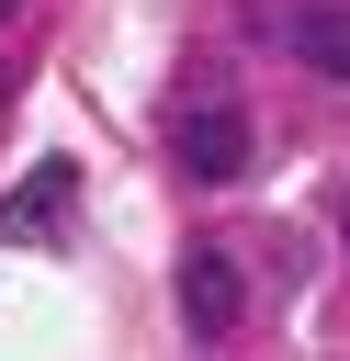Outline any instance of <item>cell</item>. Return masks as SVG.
<instances>
[{
	"instance_id": "277c9868",
	"label": "cell",
	"mask_w": 350,
	"mask_h": 361,
	"mask_svg": "<svg viewBox=\"0 0 350 361\" xmlns=\"http://www.w3.org/2000/svg\"><path fill=\"white\" fill-rule=\"evenodd\" d=\"M11 11H23V0H0V23H11Z\"/></svg>"
},
{
	"instance_id": "7a4b0ae2",
	"label": "cell",
	"mask_w": 350,
	"mask_h": 361,
	"mask_svg": "<svg viewBox=\"0 0 350 361\" xmlns=\"http://www.w3.org/2000/svg\"><path fill=\"white\" fill-rule=\"evenodd\" d=\"M271 34H282L316 79H350V0H294V11H271Z\"/></svg>"
},
{
	"instance_id": "3957f363",
	"label": "cell",
	"mask_w": 350,
	"mask_h": 361,
	"mask_svg": "<svg viewBox=\"0 0 350 361\" xmlns=\"http://www.w3.org/2000/svg\"><path fill=\"white\" fill-rule=\"evenodd\" d=\"M181 316H192V338H226L237 327V259L226 248H192L181 259Z\"/></svg>"
},
{
	"instance_id": "6da1fadb",
	"label": "cell",
	"mask_w": 350,
	"mask_h": 361,
	"mask_svg": "<svg viewBox=\"0 0 350 361\" xmlns=\"http://www.w3.org/2000/svg\"><path fill=\"white\" fill-rule=\"evenodd\" d=\"M169 147H181V169H192V180H237V169H248V113H237L226 90H203V102H181Z\"/></svg>"
}]
</instances>
